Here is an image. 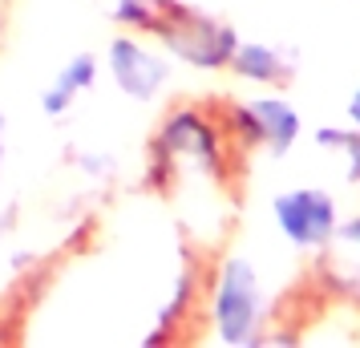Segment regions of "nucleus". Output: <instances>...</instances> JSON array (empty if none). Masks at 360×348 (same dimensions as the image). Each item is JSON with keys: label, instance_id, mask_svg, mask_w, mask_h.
I'll use <instances>...</instances> for the list:
<instances>
[{"label": "nucleus", "instance_id": "nucleus-1", "mask_svg": "<svg viewBox=\"0 0 360 348\" xmlns=\"http://www.w3.org/2000/svg\"><path fill=\"white\" fill-rule=\"evenodd\" d=\"M4 29H8V0H0V45H4Z\"/></svg>", "mask_w": 360, "mask_h": 348}]
</instances>
